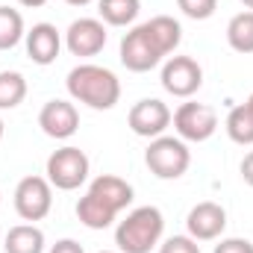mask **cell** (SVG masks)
Here are the masks:
<instances>
[{
	"mask_svg": "<svg viewBox=\"0 0 253 253\" xmlns=\"http://www.w3.org/2000/svg\"><path fill=\"white\" fill-rule=\"evenodd\" d=\"M165 59V53L156 47V42L150 39L147 27L138 24L121 39V65L132 74H144V71H153L156 65Z\"/></svg>",
	"mask_w": 253,
	"mask_h": 253,
	"instance_id": "7",
	"label": "cell"
},
{
	"mask_svg": "<svg viewBox=\"0 0 253 253\" xmlns=\"http://www.w3.org/2000/svg\"><path fill=\"white\" fill-rule=\"evenodd\" d=\"M0 200H3V194H0Z\"/></svg>",
	"mask_w": 253,
	"mask_h": 253,
	"instance_id": "34",
	"label": "cell"
},
{
	"mask_svg": "<svg viewBox=\"0 0 253 253\" xmlns=\"http://www.w3.org/2000/svg\"><path fill=\"white\" fill-rule=\"evenodd\" d=\"M144 165L159 180H180L191 165V150L180 135H159L150 138L144 150Z\"/></svg>",
	"mask_w": 253,
	"mask_h": 253,
	"instance_id": "4",
	"label": "cell"
},
{
	"mask_svg": "<svg viewBox=\"0 0 253 253\" xmlns=\"http://www.w3.org/2000/svg\"><path fill=\"white\" fill-rule=\"evenodd\" d=\"M65 47L74 56H97L106 47V24L100 18H77L65 33Z\"/></svg>",
	"mask_w": 253,
	"mask_h": 253,
	"instance_id": "11",
	"label": "cell"
},
{
	"mask_svg": "<svg viewBox=\"0 0 253 253\" xmlns=\"http://www.w3.org/2000/svg\"><path fill=\"white\" fill-rule=\"evenodd\" d=\"M100 253H115V251H100Z\"/></svg>",
	"mask_w": 253,
	"mask_h": 253,
	"instance_id": "33",
	"label": "cell"
},
{
	"mask_svg": "<svg viewBox=\"0 0 253 253\" xmlns=\"http://www.w3.org/2000/svg\"><path fill=\"white\" fill-rule=\"evenodd\" d=\"M242 3H245V6H248V9L253 12V0H242Z\"/></svg>",
	"mask_w": 253,
	"mask_h": 253,
	"instance_id": "29",
	"label": "cell"
},
{
	"mask_svg": "<svg viewBox=\"0 0 253 253\" xmlns=\"http://www.w3.org/2000/svg\"><path fill=\"white\" fill-rule=\"evenodd\" d=\"M212 253H253V242H248V239H221Z\"/></svg>",
	"mask_w": 253,
	"mask_h": 253,
	"instance_id": "24",
	"label": "cell"
},
{
	"mask_svg": "<svg viewBox=\"0 0 253 253\" xmlns=\"http://www.w3.org/2000/svg\"><path fill=\"white\" fill-rule=\"evenodd\" d=\"M65 3H68V6H88L91 0H65Z\"/></svg>",
	"mask_w": 253,
	"mask_h": 253,
	"instance_id": "28",
	"label": "cell"
},
{
	"mask_svg": "<svg viewBox=\"0 0 253 253\" xmlns=\"http://www.w3.org/2000/svg\"><path fill=\"white\" fill-rule=\"evenodd\" d=\"M6 253H44V233L36 224H18L3 236Z\"/></svg>",
	"mask_w": 253,
	"mask_h": 253,
	"instance_id": "16",
	"label": "cell"
},
{
	"mask_svg": "<svg viewBox=\"0 0 253 253\" xmlns=\"http://www.w3.org/2000/svg\"><path fill=\"white\" fill-rule=\"evenodd\" d=\"M159 253H200V245L191 236H171L159 245Z\"/></svg>",
	"mask_w": 253,
	"mask_h": 253,
	"instance_id": "23",
	"label": "cell"
},
{
	"mask_svg": "<svg viewBox=\"0 0 253 253\" xmlns=\"http://www.w3.org/2000/svg\"><path fill=\"white\" fill-rule=\"evenodd\" d=\"M248 106H251V112H253V94H251V97H248Z\"/></svg>",
	"mask_w": 253,
	"mask_h": 253,
	"instance_id": "30",
	"label": "cell"
},
{
	"mask_svg": "<svg viewBox=\"0 0 253 253\" xmlns=\"http://www.w3.org/2000/svg\"><path fill=\"white\" fill-rule=\"evenodd\" d=\"M21 6H27V9H39V6H44L47 0H18Z\"/></svg>",
	"mask_w": 253,
	"mask_h": 253,
	"instance_id": "27",
	"label": "cell"
},
{
	"mask_svg": "<svg viewBox=\"0 0 253 253\" xmlns=\"http://www.w3.org/2000/svg\"><path fill=\"white\" fill-rule=\"evenodd\" d=\"M203 85V68L191 56H171L162 65V88L174 97H191Z\"/></svg>",
	"mask_w": 253,
	"mask_h": 253,
	"instance_id": "9",
	"label": "cell"
},
{
	"mask_svg": "<svg viewBox=\"0 0 253 253\" xmlns=\"http://www.w3.org/2000/svg\"><path fill=\"white\" fill-rule=\"evenodd\" d=\"M242 180H245L248 186H253V150L242 159Z\"/></svg>",
	"mask_w": 253,
	"mask_h": 253,
	"instance_id": "26",
	"label": "cell"
},
{
	"mask_svg": "<svg viewBox=\"0 0 253 253\" xmlns=\"http://www.w3.org/2000/svg\"><path fill=\"white\" fill-rule=\"evenodd\" d=\"M171 121L183 141H206L218 129V112L209 103H183Z\"/></svg>",
	"mask_w": 253,
	"mask_h": 253,
	"instance_id": "8",
	"label": "cell"
},
{
	"mask_svg": "<svg viewBox=\"0 0 253 253\" xmlns=\"http://www.w3.org/2000/svg\"><path fill=\"white\" fill-rule=\"evenodd\" d=\"M0 245H3V230H0Z\"/></svg>",
	"mask_w": 253,
	"mask_h": 253,
	"instance_id": "32",
	"label": "cell"
},
{
	"mask_svg": "<svg viewBox=\"0 0 253 253\" xmlns=\"http://www.w3.org/2000/svg\"><path fill=\"white\" fill-rule=\"evenodd\" d=\"M0 138H3V118H0Z\"/></svg>",
	"mask_w": 253,
	"mask_h": 253,
	"instance_id": "31",
	"label": "cell"
},
{
	"mask_svg": "<svg viewBox=\"0 0 253 253\" xmlns=\"http://www.w3.org/2000/svg\"><path fill=\"white\" fill-rule=\"evenodd\" d=\"M227 135L236 141V144H253V112L248 103H239V106H233L230 109V115H227Z\"/></svg>",
	"mask_w": 253,
	"mask_h": 253,
	"instance_id": "19",
	"label": "cell"
},
{
	"mask_svg": "<svg viewBox=\"0 0 253 253\" xmlns=\"http://www.w3.org/2000/svg\"><path fill=\"white\" fill-rule=\"evenodd\" d=\"M227 42L236 53H253V12H239L227 24Z\"/></svg>",
	"mask_w": 253,
	"mask_h": 253,
	"instance_id": "18",
	"label": "cell"
},
{
	"mask_svg": "<svg viewBox=\"0 0 253 253\" xmlns=\"http://www.w3.org/2000/svg\"><path fill=\"white\" fill-rule=\"evenodd\" d=\"M165 233V215L156 206H135L115 230L118 253H150Z\"/></svg>",
	"mask_w": 253,
	"mask_h": 253,
	"instance_id": "3",
	"label": "cell"
},
{
	"mask_svg": "<svg viewBox=\"0 0 253 253\" xmlns=\"http://www.w3.org/2000/svg\"><path fill=\"white\" fill-rule=\"evenodd\" d=\"M88 171H91L88 156H85L80 147H71V144L53 150V153L47 156V168H44L47 183L59 191L80 189V186L88 180Z\"/></svg>",
	"mask_w": 253,
	"mask_h": 253,
	"instance_id": "5",
	"label": "cell"
},
{
	"mask_svg": "<svg viewBox=\"0 0 253 253\" xmlns=\"http://www.w3.org/2000/svg\"><path fill=\"white\" fill-rule=\"evenodd\" d=\"M24 36V15L12 6H0V50H12Z\"/></svg>",
	"mask_w": 253,
	"mask_h": 253,
	"instance_id": "21",
	"label": "cell"
},
{
	"mask_svg": "<svg viewBox=\"0 0 253 253\" xmlns=\"http://www.w3.org/2000/svg\"><path fill=\"white\" fill-rule=\"evenodd\" d=\"M27 97V80L21 71H0V109H15Z\"/></svg>",
	"mask_w": 253,
	"mask_h": 253,
	"instance_id": "20",
	"label": "cell"
},
{
	"mask_svg": "<svg viewBox=\"0 0 253 253\" xmlns=\"http://www.w3.org/2000/svg\"><path fill=\"white\" fill-rule=\"evenodd\" d=\"M171 109H168V103H162V100H156V97H144V100H138L132 109H129V115H126V124L129 129L135 132V135H141V138H159V135H165V129L171 126Z\"/></svg>",
	"mask_w": 253,
	"mask_h": 253,
	"instance_id": "10",
	"label": "cell"
},
{
	"mask_svg": "<svg viewBox=\"0 0 253 253\" xmlns=\"http://www.w3.org/2000/svg\"><path fill=\"white\" fill-rule=\"evenodd\" d=\"M53 209V186L47 183V177H24L15 186V212L36 224L42 218H47Z\"/></svg>",
	"mask_w": 253,
	"mask_h": 253,
	"instance_id": "6",
	"label": "cell"
},
{
	"mask_svg": "<svg viewBox=\"0 0 253 253\" xmlns=\"http://www.w3.org/2000/svg\"><path fill=\"white\" fill-rule=\"evenodd\" d=\"M186 227H189V236L194 242H215L227 230V212H224L221 203L203 200V203H197L189 212Z\"/></svg>",
	"mask_w": 253,
	"mask_h": 253,
	"instance_id": "13",
	"label": "cell"
},
{
	"mask_svg": "<svg viewBox=\"0 0 253 253\" xmlns=\"http://www.w3.org/2000/svg\"><path fill=\"white\" fill-rule=\"evenodd\" d=\"M65 85H68V94L77 103H85L88 109H97V112H106L121 100V80L103 65H91V62L77 65L68 74Z\"/></svg>",
	"mask_w": 253,
	"mask_h": 253,
	"instance_id": "2",
	"label": "cell"
},
{
	"mask_svg": "<svg viewBox=\"0 0 253 253\" xmlns=\"http://www.w3.org/2000/svg\"><path fill=\"white\" fill-rule=\"evenodd\" d=\"M97 12L109 27H129L141 12V0H97Z\"/></svg>",
	"mask_w": 253,
	"mask_h": 253,
	"instance_id": "17",
	"label": "cell"
},
{
	"mask_svg": "<svg viewBox=\"0 0 253 253\" xmlns=\"http://www.w3.org/2000/svg\"><path fill=\"white\" fill-rule=\"evenodd\" d=\"M39 126L44 135L62 141V138H71L77 129H80V112L71 100H47L39 112Z\"/></svg>",
	"mask_w": 253,
	"mask_h": 253,
	"instance_id": "12",
	"label": "cell"
},
{
	"mask_svg": "<svg viewBox=\"0 0 253 253\" xmlns=\"http://www.w3.org/2000/svg\"><path fill=\"white\" fill-rule=\"evenodd\" d=\"M177 6H180V12L186 18H191V21H206V18L215 15L218 0H177Z\"/></svg>",
	"mask_w": 253,
	"mask_h": 253,
	"instance_id": "22",
	"label": "cell"
},
{
	"mask_svg": "<svg viewBox=\"0 0 253 253\" xmlns=\"http://www.w3.org/2000/svg\"><path fill=\"white\" fill-rule=\"evenodd\" d=\"M129 203H132V186L115 174H100L91 180L85 197H80L77 218L88 230H106Z\"/></svg>",
	"mask_w": 253,
	"mask_h": 253,
	"instance_id": "1",
	"label": "cell"
},
{
	"mask_svg": "<svg viewBox=\"0 0 253 253\" xmlns=\"http://www.w3.org/2000/svg\"><path fill=\"white\" fill-rule=\"evenodd\" d=\"M50 253H85V251H83V245L74 242V239H59V242L50 248Z\"/></svg>",
	"mask_w": 253,
	"mask_h": 253,
	"instance_id": "25",
	"label": "cell"
},
{
	"mask_svg": "<svg viewBox=\"0 0 253 253\" xmlns=\"http://www.w3.org/2000/svg\"><path fill=\"white\" fill-rule=\"evenodd\" d=\"M144 27H147L150 39L156 42V47H159L165 56L174 53V50L180 47V42H183V27H180V21L171 18V15H156V18L144 21Z\"/></svg>",
	"mask_w": 253,
	"mask_h": 253,
	"instance_id": "15",
	"label": "cell"
},
{
	"mask_svg": "<svg viewBox=\"0 0 253 253\" xmlns=\"http://www.w3.org/2000/svg\"><path fill=\"white\" fill-rule=\"evenodd\" d=\"M27 42V56L36 65H53L59 50H62V36L53 24L42 21V24H33V30L24 36Z\"/></svg>",
	"mask_w": 253,
	"mask_h": 253,
	"instance_id": "14",
	"label": "cell"
}]
</instances>
